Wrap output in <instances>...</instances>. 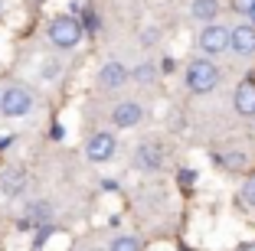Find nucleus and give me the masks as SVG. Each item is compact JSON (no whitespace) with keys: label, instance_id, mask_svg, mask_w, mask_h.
<instances>
[{"label":"nucleus","instance_id":"obj_1","mask_svg":"<svg viewBox=\"0 0 255 251\" xmlns=\"http://www.w3.org/2000/svg\"><path fill=\"white\" fill-rule=\"evenodd\" d=\"M219 82V69L213 66L210 59H193L187 66V88L196 91V95H206V91L216 88Z\"/></svg>","mask_w":255,"mask_h":251},{"label":"nucleus","instance_id":"obj_2","mask_svg":"<svg viewBox=\"0 0 255 251\" xmlns=\"http://www.w3.org/2000/svg\"><path fill=\"white\" fill-rule=\"evenodd\" d=\"M79 39H82L79 20H72V16H56V20L49 23V43H53L56 49H72Z\"/></svg>","mask_w":255,"mask_h":251},{"label":"nucleus","instance_id":"obj_3","mask_svg":"<svg viewBox=\"0 0 255 251\" xmlns=\"http://www.w3.org/2000/svg\"><path fill=\"white\" fill-rule=\"evenodd\" d=\"M229 39H233V30H226L219 23H210V26H203L200 33V49L206 56H219V52L229 49Z\"/></svg>","mask_w":255,"mask_h":251},{"label":"nucleus","instance_id":"obj_4","mask_svg":"<svg viewBox=\"0 0 255 251\" xmlns=\"http://www.w3.org/2000/svg\"><path fill=\"white\" fill-rule=\"evenodd\" d=\"M30 108H33V95L26 88H20V85H13V88H7L0 95V111H3L7 118H20V114H26Z\"/></svg>","mask_w":255,"mask_h":251},{"label":"nucleus","instance_id":"obj_5","mask_svg":"<svg viewBox=\"0 0 255 251\" xmlns=\"http://www.w3.org/2000/svg\"><path fill=\"white\" fill-rule=\"evenodd\" d=\"M229 49H233L236 56H255V26H252V23H239V26H233Z\"/></svg>","mask_w":255,"mask_h":251},{"label":"nucleus","instance_id":"obj_6","mask_svg":"<svg viewBox=\"0 0 255 251\" xmlns=\"http://www.w3.org/2000/svg\"><path fill=\"white\" fill-rule=\"evenodd\" d=\"M85 154H89L92 163H105L115 157V137L112 134H95L89 141V147H85Z\"/></svg>","mask_w":255,"mask_h":251},{"label":"nucleus","instance_id":"obj_7","mask_svg":"<svg viewBox=\"0 0 255 251\" xmlns=\"http://www.w3.org/2000/svg\"><path fill=\"white\" fill-rule=\"evenodd\" d=\"M141 118H144V111H141L137 101H121V104H115V111H112L115 127H137Z\"/></svg>","mask_w":255,"mask_h":251},{"label":"nucleus","instance_id":"obj_8","mask_svg":"<svg viewBox=\"0 0 255 251\" xmlns=\"http://www.w3.org/2000/svg\"><path fill=\"white\" fill-rule=\"evenodd\" d=\"M236 111H239L242 118H252L255 114V82H242L239 88H236Z\"/></svg>","mask_w":255,"mask_h":251},{"label":"nucleus","instance_id":"obj_9","mask_svg":"<svg viewBox=\"0 0 255 251\" xmlns=\"http://www.w3.org/2000/svg\"><path fill=\"white\" fill-rule=\"evenodd\" d=\"M98 82L105 85V88H121L128 82V69L121 66V62H105L102 66V75H98Z\"/></svg>","mask_w":255,"mask_h":251},{"label":"nucleus","instance_id":"obj_10","mask_svg":"<svg viewBox=\"0 0 255 251\" xmlns=\"http://www.w3.org/2000/svg\"><path fill=\"white\" fill-rule=\"evenodd\" d=\"M190 10H193V16L200 23H213L216 13H219V3H216V0H193V7H190Z\"/></svg>","mask_w":255,"mask_h":251},{"label":"nucleus","instance_id":"obj_11","mask_svg":"<svg viewBox=\"0 0 255 251\" xmlns=\"http://www.w3.org/2000/svg\"><path fill=\"white\" fill-rule=\"evenodd\" d=\"M137 163H141L144 170H157V167H160V150L154 147V144L137 147Z\"/></svg>","mask_w":255,"mask_h":251},{"label":"nucleus","instance_id":"obj_12","mask_svg":"<svg viewBox=\"0 0 255 251\" xmlns=\"http://www.w3.org/2000/svg\"><path fill=\"white\" fill-rule=\"evenodd\" d=\"M23 183H26V179H23V170H10L7 179H3V192H7V196H16V192L23 189Z\"/></svg>","mask_w":255,"mask_h":251},{"label":"nucleus","instance_id":"obj_13","mask_svg":"<svg viewBox=\"0 0 255 251\" xmlns=\"http://www.w3.org/2000/svg\"><path fill=\"white\" fill-rule=\"evenodd\" d=\"M112 251H141V245H137V238H131V235H118L112 242Z\"/></svg>","mask_w":255,"mask_h":251},{"label":"nucleus","instance_id":"obj_14","mask_svg":"<svg viewBox=\"0 0 255 251\" xmlns=\"http://www.w3.org/2000/svg\"><path fill=\"white\" fill-rule=\"evenodd\" d=\"M26 215H30L33 222H46L49 219V202H33V206L26 209Z\"/></svg>","mask_w":255,"mask_h":251},{"label":"nucleus","instance_id":"obj_15","mask_svg":"<svg viewBox=\"0 0 255 251\" xmlns=\"http://www.w3.org/2000/svg\"><path fill=\"white\" fill-rule=\"evenodd\" d=\"M154 72H157V69L150 66V62H144V66L134 69V79L141 82V85H150V82H154Z\"/></svg>","mask_w":255,"mask_h":251},{"label":"nucleus","instance_id":"obj_16","mask_svg":"<svg viewBox=\"0 0 255 251\" xmlns=\"http://www.w3.org/2000/svg\"><path fill=\"white\" fill-rule=\"evenodd\" d=\"M233 10H236V13H252V10H255V0H233Z\"/></svg>","mask_w":255,"mask_h":251},{"label":"nucleus","instance_id":"obj_17","mask_svg":"<svg viewBox=\"0 0 255 251\" xmlns=\"http://www.w3.org/2000/svg\"><path fill=\"white\" fill-rule=\"evenodd\" d=\"M49 232H53V229H49V225H43V229H39V235H36V242H33V245L39 248V245H43L46 238H49Z\"/></svg>","mask_w":255,"mask_h":251},{"label":"nucleus","instance_id":"obj_18","mask_svg":"<svg viewBox=\"0 0 255 251\" xmlns=\"http://www.w3.org/2000/svg\"><path fill=\"white\" fill-rule=\"evenodd\" d=\"M56 69H59L56 62H46V69H43V79H56Z\"/></svg>","mask_w":255,"mask_h":251},{"label":"nucleus","instance_id":"obj_19","mask_svg":"<svg viewBox=\"0 0 255 251\" xmlns=\"http://www.w3.org/2000/svg\"><path fill=\"white\" fill-rule=\"evenodd\" d=\"M193 179H196V176H193V173H190V170H183V173H180V183H183V186H190V183H193Z\"/></svg>","mask_w":255,"mask_h":251},{"label":"nucleus","instance_id":"obj_20","mask_svg":"<svg viewBox=\"0 0 255 251\" xmlns=\"http://www.w3.org/2000/svg\"><path fill=\"white\" fill-rule=\"evenodd\" d=\"M246 196H249V199H252V202H255V183H249V189H246Z\"/></svg>","mask_w":255,"mask_h":251},{"label":"nucleus","instance_id":"obj_21","mask_svg":"<svg viewBox=\"0 0 255 251\" xmlns=\"http://www.w3.org/2000/svg\"><path fill=\"white\" fill-rule=\"evenodd\" d=\"M242 251H255V245H249V248H242Z\"/></svg>","mask_w":255,"mask_h":251},{"label":"nucleus","instance_id":"obj_22","mask_svg":"<svg viewBox=\"0 0 255 251\" xmlns=\"http://www.w3.org/2000/svg\"><path fill=\"white\" fill-rule=\"evenodd\" d=\"M249 20H252V23H255V10H252V13H249Z\"/></svg>","mask_w":255,"mask_h":251}]
</instances>
